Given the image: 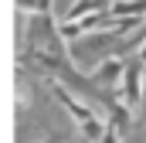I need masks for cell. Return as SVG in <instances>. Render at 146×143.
Segmentation results:
<instances>
[{
    "instance_id": "1",
    "label": "cell",
    "mask_w": 146,
    "mask_h": 143,
    "mask_svg": "<svg viewBox=\"0 0 146 143\" xmlns=\"http://www.w3.org/2000/svg\"><path fill=\"white\" fill-rule=\"evenodd\" d=\"M51 92H54V96L65 102V109L75 116V123H82V133H85V140H102V133H106V123H102V119H95V112L85 106V102H78L72 92H68L61 82H54V78H51Z\"/></svg>"
},
{
    "instance_id": "2",
    "label": "cell",
    "mask_w": 146,
    "mask_h": 143,
    "mask_svg": "<svg viewBox=\"0 0 146 143\" xmlns=\"http://www.w3.org/2000/svg\"><path fill=\"white\" fill-rule=\"evenodd\" d=\"M122 99H126V109L143 106V61L139 58H133L122 68Z\"/></svg>"
},
{
    "instance_id": "3",
    "label": "cell",
    "mask_w": 146,
    "mask_h": 143,
    "mask_svg": "<svg viewBox=\"0 0 146 143\" xmlns=\"http://www.w3.org/2000/svg\"><path fill=\"white\" fill-rule=\"evenodd\" d=\"M122 68H126V65H122V61H119V58H109V61H102V65H99V68L92 72V75H88V78H92V82H95V85H99V89H102V85H106V82H115V78H119V75H122Z\"/></svg>"
},
{
    "instance_id": "4",
    "label": "cell",
    "mask_w": 146,
    "mask_h": 143,
    "mask_svg": "<svg viewBox=\"0 0 146 143\" xmlns=\"http://www.w3.org/2000/svg\"><path fill=\"white\" fill-rule=\"evenodd\" d=\"M109 7H112L109 0H75L72 7H68V21L88 17V14H102V10H109Z\"/></svg>"
},
{
    "instance_id": "5",
    "label": "cell",
    "mask_w": 146,
    "mask_h": 143,
    "mask_svg": "<svg viewBox=\"0 0 146 143\" xmlns=\"http://www.w3.org/2000/svg\"><path fill=\"white\" fill-rule=\"evenodd\" d=\"M109 14L112 17H139V21H143L146 0H115V3L109 7Z\"/></svg>"
},
{
    "instance_id": "6",
    "label": "cell",
    "mask_w": 146,
    "mask_h": 143,
    "mask_svg": "<svg viewBox=\"0 0 146 143\" xmlns=\"http://www.w3.org/2000/svg\"><path fill=\"white\" fill-rule=\"evenodd\" d=\"M17 7H21V10H31V14H37V17L51 14V0H17Z\"/></svg>"
},
{
    "instance_id": "7",
    "label": "cell",
    "mask_w": 146,
    "mask_h": 143,
    "mask_svg": "<svg viewBox=\"0 0 146 143\" xmlns=\"http://www.w3.org/2000/svg\"><path fill=\"white\" fill-rule=\"evenodd\" d=\"M99 143H119V133H115V126H112V123L106 126V133H102V140H99Z\"/></svg>"
},
{
    "instance_id": "8",
    "label": "cell",
    "mask_w": 146,
    "mask_h": 143,
    "mask_svg": "<svg viewBox=\"0 0 146 143\" xmlns=\"http://www.w3.org/2000/svg\"><path fill=\"white\" fill-rule=\"evenodd\" d=\"M136 58H139V61H143V65H146V41H143V44H139V55H136Z\"/></svg>"
},
{
    "instance_id": "9",
    "label": "cell",
    "mask_w": 146,
    "mask_h": 143,
    "mask_svg": "<svg viewBox=\"0 0 146 143\" xmlns=\"http://www.w3.org/2000/svg\"><path fill=\"white\" fill-rule=\"evenodd\" d=\"M143 112H146V78H143Z\"/></svg>"
},
{
    "instance_id": "10",
    "label": "cell",
    "mask_w": 146,
    "mask_h": 143,
    "mask_svg": "<svg viewBox=\"0 0 146 143\" xmlns=\"http://www.w3.org/2000/svg\"><path fill=\"white\" fill-rule=\"evenodd\" d=\"M41 143H51V140H41Z\"/></svg>"
},
{
    "instance_id": "11",
    "label": "cell",
    "mask_w": 146,
    "mask_h": 143,
    "mask_svg": "<svg viewBox=\"0 0 146 143\" xmlns=\"http://www.w3.org/2000/svg\"><path fill=\"white\" fill-rule=\"evenodd\" d=\"M109 3H115V0H109Z\"/></svg>"
}]
</instances>
